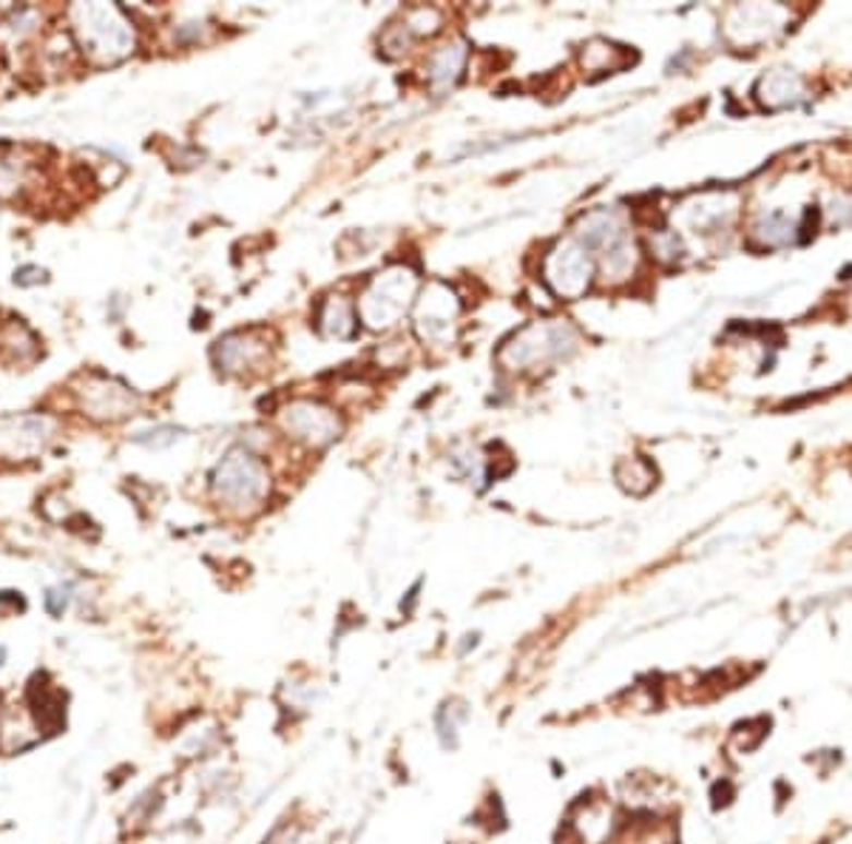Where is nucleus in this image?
<instances>
[{"instance_id":"f257e3e1","label":"nucleus","mask_w":852,"mask_h":844,"mask_svg":"<svg viewBox=\"0 0 852 844\" xmlns=\"http://www.w3.org/2000/svg\"><path fill=\"white\" fill-rule=\"evenodd\" d=\"M214 498L236 515L256 513L270 492L268 467L261 463L259 455H253L247 447H233L222 455L214 475H210Z\"/></svg>"},{"instance_id":"f03ea898","label":"nucleus","mask_w":852,"mask_h":844,"mask_svg":"<svg viewBox=\"0 0 852 844\" xmlns=\"http://www.w3.org/2000/svg\"><path fill=\"white\" fill-rule=\"evenodd\" d=\"M74 37L83 55L97 63H117L134 51V26L111 3H86L74 7Z\"/></svg>"},{"instance_id":"7ed1b4c3","label":"nucleus","mask_w":852,"mask_h":844,"mask_svg":"<svg viewBox=\"0 0 852 844\" xmlns=\"http://www.w3.org/2000/svg\"><path fill=\"white\" fill-rule=\"evenodd\" d=\"M418 297V276L406 265H392L367 281L355 313L369 330H390L412 311Z\"/></svg>"},{"instance_id":"20e7f679","label":"nucleus","mask_w":852,"mask_h":844,"mask_svg":"<svg viewBox=\"0 0 852 844\" xmlns=\"http://www.w3.org/2000/svg\"><path fill=\"white\" fill-rule=\"evenodd\" d=\"M574 350H577V333L571 330L565 322H557V318L532 322L500 347L498 364L503 370L521 373V370L540 367L549 361L569 359Z\"/></svg>"},{"instance_id":"39448f33","label":"nucleus","mask_w":852,"mask_h":844,"mask_svg":"<svg viewBox=\"0 0 852 844\" xmlns=\"http://www.w3.org/2000/svg\"><path fill=\"white\" fill-rule=\"evenodd\" d=\"M594 274H597V262L574 237L560 239L543 260V281L549 285L557 299H565V302L585 297V290L592 288Z\"/></svg>"},{"instance_id":"423d86ee","label":"nucleus","mask_w":852,"mask_h":844,"mask_svg":"<svg viewBox=\"0 0 852 844\" xmlns=\"http://www.w3.org/2000/svg\"><path fill=\"white\" fill-rule=\"evenodd\" d=\"M282 426L284 433L293 441L304 444L311 449H321L327 444L339 438L344 424L341 415L332 407L313 401V398H296L282 410Z\"/></svg>"},{"instance_id":"0eeeda50","label":"nucleus","mask_w":852,"mask_h":844,"mask_svg":"<svg viewBox=\"0 0 852 844\" xmlns=\"http://www.w3.org/2000/svg\"><path fill=\"white\" fill-rule=\"evenodd\" d=\"M412 308H415V330L424 341H449L455 336L461 302L449 285H443V281L426 285V290L415 299Z\"/></svg>"},{"instance_id":"6e6552de","label":"nucleus","mask_w":852,"mask_h":844,"mask_svg":"<svg viewBox=\"0 0 852 844\" xmlns=\"http://www.w3.org/2000/svg\"><path fill=\"white\" fill-rule=\"evenodd\" d=\"M51 433H54V424L46 415H35V412L7 415V419H0V455L9 461L35 458L46 449Z\"/></svg>"},{"instance_id":"1a4fd4ad","label":"nucleus","mask_w":852,"mask_h":844,"mask_svg":"<svg viewBox=\"0 0 852 844\" xmlns=\"http://www.w3.org/2000/svg\"><path fill=\"white\" fill-rule=\"evenodd\" d=\"M80 405L92 419L100 421H120L134 415L139 407V396L131 393L125 384L114 382V378H88L80 390Z\"/></svg>"},{"instance_id":"9d476101","label":"nucleus","mask_w":852,"mask_h":844,"mask_svg":"<svg viewBox=\"0 0 852 844\" xmlns=\"http://www.w3.org/2000/svg\"><path fill=\"white\" fill-rule=\"evenodd\" d=\"M574 239L592 253L594 260H603L606 253H611L625 239H631V233L614 208H600L580 219L577 228H574Z\"/></svg>"},{"instance_id":"9b49d317","label":"nucleus","mask_w":852,"mask_h":844,"mask_svg":"<svg viewBox=\"0 0 852 844\" xmlns=\"http://www.w3.org/2000/svg\"><path fill=\"white\" fill-rule=\"evenodd\" d=\"M265 355H268V341L259 339V333L253 330L231 333L219 339L217 350H214V359L224 373H245V370L256 367Z\"/></svg>"},{"instance_id":"f8f14e48","label":"nucleus","mask_w":852,"mask_h":844,"mask_svg":"<svg viewBox=\"0 0 852 844\" xmlns=\"http://www.w3.org/2000/svg\"><path fill=\"white\" fill-rule=\"evenodd\" d=\"M776 17H779V9L739 7L730 12L725 29L733 44H751V32H758V40H767L781 29Z\"/></svg>"},{"instance_id":"ddd939ff","label":"nucleus","mask_w":852,"mask_h":844,"mask_svg":"<svg viewBox=\"0 0 852 844\" xmlns=\"http://www.w3.org/2000/svg\"><path fill=\"white\" fill-rule=\"evenodd\" d=\"M463 65H466V46L461 40H452V44L435 49L433 58H429V74H426L433 92L443 94L455 86L461 80Z\"/></svg>"},{"instance_id":"4468645a","label":"nucleus","mask_w":852,"mask_h":844,"mask_svg":"<svg viewBox=\"0 0 852 844\" xmlns=\"http://www.w3.org/2000/svg\"><path fill=\"white\" fill-rule=\"evenodd\" d=\"M756 94L767 109H788V106H795L804 97L802 77L788 72V69H776V72L758 80Z\"/></svg>"},{"instance_id":"2eb2a0df","label":"nucleus","mask_w":852,"mask_h":844,"mask_svg":"<svg viewBox=\"0 0 852 844\" xmlns=\"http://www.w3.org/2000/svg\"><path fill=\"white\" fill-rule=\"evenodd\" d=\"M358 327V313L344 297H327L318 308V330L327 339H353Z\"/></svg>"},{"instance_id":"dca6fc26","label":"nucleus","mask_w":852,"mask_h":844,"mask_svg":"<svg viewBox=\"0 0 852 844\" xmlns=\"http://www.w3.org/2000/svg\"><path fill=\"white\" fill-rule=\"evenodd\" d=\"M737 214V205L728 196L716 194V196H705L694 208H687V225L699 233H716L728 228V222Z\"/></svg>"},{"instance_id":"f3484780","label":"nucleus","mask_w":852,"mask_h":844,"mask_svg":"<svg viewBox=\"0 0 852 844\" xmlns=\"http://www.w3.org/2000/svg\"><path fill=\"white\" fill-rule=\"evenodd\" d=\"M795 231H799V225H795L784 210H770V214L756 219V225H753V239L762 242L765 248H779L793 242Z\"/></svg>"},{"instance_id":"a211bd4d","label":"nucleus","mask_w":852,"mask_h":844,"mask_svg":"<svg viewBox=\"0 0 852 844\" xmlns=\"http://www.w3.org/2000/svg\"><path fill=\"white\" fill-rule=\"evenodd\" d=\"M580 63H583L585 72H614L620 65L629 63V55L622 51V46L608 44V40H592L588 46H583V55H580Z\"/></svg>"},{"instance_id":"6ab92c4d","label":"nucleus","mask_w":852,"mask_h":844,"mask_svg":"<svg viewBox=\"0 0 852 844\" xmlns=\"http://www.w3.org/2000/svg\"><path fill=\"white\" fill-rule=\"evenodd\" d=\"M617 481L631 495H645L650 486L657 484V472L643 458H625V461L617 463Z\"/></svg>"},{"instance_id":"aec40b11","label":"nucleus","mask_w":852,"mask_h":844,"mask_svg":"<svg viewBox=\"0 0 852 844\" xmlns=\"http://www.w3.org/2000/svg\"><path fill=\"white\" fill-rule=\"evenodd\" d=\"M463 720H466V711H463V706H458V702H447V706H441V711H438L435 725H438V739H441V745L447 750H455L458 745H461Z\"/></svg>"},{"instance_id":"412c9836","label":"nucleus","mask_w":852,"mask_h":844,"mask_svg":"<svg viewBox=\"0 0 852 844\" xmlns=\"http://www.w3.org/2000/svg\"><path fill=\"white\" fill-rule=\"evenodd\" d=\"M401 23H404V29L412 35V40H415V37H429L441 29V12L433 7H415L406 12Z\"/></svg>"},{"instance_id":"4be33fe9","label":"nucleus","mask_w":852,"mask_h":844,"mask_svg":"<svg viewBox=\"0 0 852 844\" xmlns=\"http://www.w3.org/2000/svg\"><path fill=\"white\" fill-rule=\"evenodd\" d=\"M26 162L15 157H0V196L17 194L26 185Z\"/></svg>"},{"instance_id":"5701e85b","label":"nucleus","mask_w":852,"mask_h":844,"mask_svg":"<svg viewBox=\"0 0 852 844\" xmlns=\"http://www.w3.org/2000/svg\"><path fill=\"white\" fill-rule=\"evenodd\" d=\"M180 438H182V430H177V426H157V430H148V433L134 435V441L148 449L171 447V444H177Z\"/></svg>"},{"instance_id":"b1692460","label":"nucleus","mask_w":852,"mask_h":844,"mask_svg":"<svg viewBox=\"0 0 852 844\" xmlns=\"http://www.w3.org/2000/svg\"><path fill=\"white\" fill-rule=\"evenodd\" d=\"M650 251L657 253L662 262H677L682 245H679V237L673 231H659L657 237H650Z\"/></svg>"},{"instance_id":"393cba45","label":"nucleus","mask_w":852,"mask_h":844,"mask_svg":"<svg viewBox=\"0 0 852 844\" xmlns=\"http://www.w3.org/2000/svg\"><path fill=\"white\" fill-rule=\"evenodd\" d=\"M69 592H72V586H54V589L46 592V612H49L51 617H63L69 603H72V594Z\"/></svg>"},{"instance_id":"a878e982","label":"nucleus","mask_w":852,"mask_h":844,"mask_svg":"<svg viewBox=\"0 0 852 844\" xmlns=\"http://www.w3.org/2000/svg\"><path fill=\"white\" fill-rule=\"evenodd\" d=\"M44 279H46V270H40V267H35V265H26V267H21V270H15V281L21 285V288L40 285Z\"/></svg>"}]
</instances>
